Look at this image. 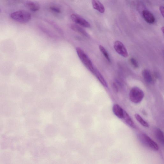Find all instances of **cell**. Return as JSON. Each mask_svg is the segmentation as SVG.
I'll return each mask as SVG.
<instances>
[{
  "instance_id": "cell-1",
  "label": "cell",
  "mask_w": 164,
  "mask_h": 164,
  "mask_svg": "<svg viewBox=\"0 0 164 164\" xmlns=\"http://www.w3.org/2000/svg\"><path fill=\"white\" fill-rule=\"evenodd\" d=\"M137 136L141 143L146 148L155 151L159 150L157 144L148 135L144 133H140Z\"/></svg>"
},
{
  "instance_id": "cell-2",
  "label": "cell",
  "mask_w": 164,
  "mask_h": 164,
  "mask_svg": "<svg viewBox=\"0 0 164 164\" xmlns=\"http://www.w3.org/2000/svg\"><path fill=\"white\" fill-rule=\"evenodd\" d=\"M11 18L17 22L22 23H26L31 19V15L28 12L23 10L17 11L11 14Z\"/></svg>"
},
{
  "instance_id": "cell-3",
  "label": "cell",
  "mask_w": 164,
  "mask_h": 164,
  "mask_svg": "<svg viewBox=\"0 0 164 164\" xmlns=\"http://www.w3.org/2000/svg\"><path fill=\"white\" fill-rule=\"evenodd\" d=\"M77 53L80 61L88 70L92 73L94 68L91 60L83 50L80 48H76Z\"/></svg>"
},
{
  "instance_id": "cell-4",
  "label": "cell",
  "mask_w": 164,
  "mask_h": 164,
  "mask_svg": "<svg viewBox=\"0 0 164 164\" xmlns=\"http://www.w3.org/2000/svg\"><path fill=\"white\" fill-rule=\"evenodd\" d=\"M143 91L137 87L133 88L130 90L129 93L130 99L135 104L139 103L142 101L144 97Z\"/></svg>"
},
{
  "instance_id": "cell-5",
  "label": "cell",
  "mask_w": 164,
  "mask_h": 164,
  "mask_svg": "<svg viewBox=\"0 0 164 164\" xmlns=\"http://www.w3.org/2000/svg\"><path fill=\"white\" fill-rule=\"evenodd\" d=\"M114 48L115 51L119 55L124 57L128 56V54L126 47L121 42L116 41L114 44Z\"/></svg>"
},
{
  "instance_id": "cell-6",
  "label": "cell",
  "mask_w": 164,
  "mask_h": 164,
  "mask_svg": "<svg viewBox=\"0 0 164 164\" xmlns=\"http://www.w3.org/2000/svg\"><path fill=\"white\" fill-rule=\"evenodd\" d=\"M71 18L75 23L80 25V26L87 28L90 27V23L85 19L78 15L73 14L71 16Z\"/></svg>"
},
{
  "instance_id": "cell-7",
  "label": "cell",
  "mask_w": 164,
  "mask_h": 164,
  "mask_svg": "<svg viewBox=\"0 0 164 164\" xmlns=\"http://www.w3.org/2000/svg\"><path fill=\"white\" fill-rule=\"evenodd\" d=\"M142 15L144 20L148 24H153L155 23V18L153 14L149 11L144 10L142 12Z\"/></svg>"
},
{
  "instance_id": "cell-8",
  "label": "cell",
  "mask_w": 164,
  "mask_h": 164,
  "mask_svg": "<svg viewBox=\"0 0 164 164\" xmlns=\"http://www.w3.org/2000/svg\"><path fill=\"white\" fill-rule=\"evenodd\" d=\"M112 110L115 116L119 119H123L124 117V110L118 104L113 105Z\"/></svg>"
},
{
  "instance_id": "cell-9",
  "label": "cell",
  "mask_w": 164,
  "mask_h": 164,
  "mask_svg": "<svg viewBox=\"0 0 164 164\" xmlns=\"http://www.w3.org/2000/svg\"><path fill=\"white\" fill-rule=\"evenodd\" d=\"M24 5L33 12L36 11L40 9V5L37 2L31 1H27L24 3Z\"/></svg>"
},
{
  "instance_id": "cell-10",
  "label": "cell",
  "mask_w": 164,
  "mask_h": 164,
  "mask_svg": "<svg viewBox=\"0 0 164 164\" xmlns=\"http://www.w3.org/2000/svg\"><path fill=\"white\" fill-rule=\"evenodd\" d=\"M92 6L94 9H95L101 13H104L105 8L103 5L99 0H92Z\"/></svg>"
},
{
  "instance_id": "cell-11",
  "label": "cell",
  "mask_w": 164,
  "mask_h": 164,
  "mask_svg": "<svg viewBox=\"0 0 164 164\" xmlns=\"http://www.w3.org/2000/svg\"><path fill=\"white\" fill-rule=\"evenodd\" d=\"M98 79L99 81L101 83V84L105 87H107V83L105 80L104 78L99 72L95 68L92 73Z\"/></svg>"
},
{
  "instance_id": "cell-12",
  "label": "cell",
  "mask_w": 164,
  "mask_h": 164,
  "mask_svg": "<svg viewBox=\"0 0 164 164\" xmlns=\"http://www.w3.org/2000/svg\"><path fill=\"white\" fill-rule=\"evenodd\" d=\"M71 28L75 32L79 33L80 34L86 37L89 38L90 36L88 33L82 28L78 25L73 24L71 26Z\"/></svg>"
},
{
  "instance_id": "cell-13",
  "label": "cell",
  "mask_w": 164,
  "mask_h": 164,
  "mask_svg": "<svg viewBox=\"0 0 164 164\" xmlns=\"http://www.w3.org/2000/svg\"><path fill=\"white\" fill-rule=\"evenodd\" d=\"M124 121L128 126L133 128H135L136 126L134 122H133L131 118L126 111L124 110Z\"/></svg>"
},
{
  "instance_id": "cell-14",
  "label": "cell",
  "mask_w": 164,
  "mask_h": 164,
  "mask_svg": "<svg viewBox=\"0 0 164 164\" xmlns=\"http://www.w3.org/2000/svg\"><path fill=\"white\" fill-rule=\"evenodd\" d=\"M142 76L144 80L148 83H151L153 82V79L151 72L147 69L143 71Z\"/></svg>"
},
{
  "instance_id": "cell-15",
  "label": "cell",
  "mask_w": 164,
  "mask_h": 164,
  "mask_svg": "<svg viewBox=\"0 0 164 164\" xmlns=\"http://www.w3.org/2000/svg\"><path fill=\"white\" fill-rule=\"evenodd\" d=\"M155 134L157 140L160 143L164 144V138L163 132L160 129L156 128L154 129Z\"/></svg>"
},
{
  "instance_id": "cell-16",
  "label": "cell",
  "mask_w": 164,
  "mask_h": 164,
  "mask_svg": "<svg viewBox=\"0 0 164 164\" xmlns=\"http://www.w3.org/2000/svg\"><path fill=\"white\" fill-rule=\"evenodd\" d=\"M136 119L141 125L144 127L148 128L149 127V125L146 121L142 118V117L138 114H136L135 115Z\"/></svg>"
},
{
  "instance_id": "cell-17",
  "label": "cell",
  "mask_w": 164,
  "mask_h": 164,
  "mask_svg": "<svg viewBox=\"0 0 164 164\" xmlns=\"http://www.w3.org/2000/svg\"><path fill=\"white\" fill-rule=\"evenodd\" d=\"M99 49L100 51L102 52V53L104 55L105 58L108 61L110 62L111 60L109 54L106 51V50L104 48L103 46L102 45H100L99 46Z\"/></svg>"
},
{
  "instance_id": "cell-18",
  "label": "cell",
  "mask_w": 164,
  "mask_h": 164,
  "mask_svg": "<svg viewBox=\"0 0 164 164\" xmlns=\"http://www.w3.org/2000/svg\"><path fill=\"white\" fill-rule=\"evenodd\" d=\"M130 60L132 65L134 66L135 67L138 68V62L137 61L134 59V58H132Z\"/></svg>"
},
{
  "instance_id": "cell-19",
  "label": "cell",
  "mask_w": 164,
  "mask_h": 164,
  "mask_svg": "<svg viewBox=\"0 0 164 164\" xmlns=\"http://www.w3.org/2000/svg\"><path fill=\"white\" fill-rule=\"evenodd\" d=\"M50 9L53 11L57 13H60L61 12V10L59 8L55 7H50Z\"/></svg>"
},
{
  "instance_id": "cell-20",
  "label": "cell",
  "mask_w": 164,
  "mask_h": 164,
  "mask_svg": "<svg viewBox=\"0 0 164 164\" xmlns=\"http://www.w3.org/2000/svg\"><path fill=\"white\" fill-rule=\"evenodd\" d=\"M160 12L161 13V14L162 15V16L163 17L164 16V7L163 6H161L160 7Z\"/></svg>"
}]
</instances>
